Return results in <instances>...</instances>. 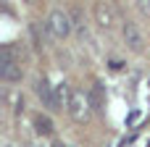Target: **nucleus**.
<instances>
[{
	"instance_id": "10",
	"label": "nucleus",
	"mask_w": 150,
	"mask_h": 147,
	"mask_svg": "<svg viewBox=\"0 0 150 147\" xmlns=\"http://www.w3.org/2000/svg\"><path fill=\"white\" fill-rule=\"evenodd\" d=\"M137 8H140V13L150 16V0H137Z\"/></svg>"
},
{
	"instance_id": "4",
	"label": "nucleus",
	"mask_w": 150,
	"mask_h": 147,
	"mask_svg": "<svg viewBox=\"0 0 150 147\" xmlns=\"http://www.w3.org/2000/svg\"><path fill=\"white\" fill-rule=\"evenodd\" d=\"M34 95L40 97V103H42L50 113L61 110V103H58V97H55V87H50V82H47L45 76L34 79Z\"/></svg>"
},
{
	"instance_id": "11",
	"label": "nucleus",
	"mask_w": 150,
	"mask_h": 147,
	"mask_svg": "<svg viewBox=\"0 0 150 147\" xmlns=\"http://www.w3.org/2000/svg\"><path fill=\"white\" fill-rule=\"evenodd\" d=\"M24 3H29V5H37V3H40V0H24Z\"/></svg>"
},
{
	"instance_id": "8",
	"label": "nucleus",
	"mask_w": 150,
	"mask_h": 147,
	"mask_svg": "<svg viewBox=\"0 0 150 147\" xmlns=\"http://www.w3.org/2000/svg\"><path fill=\"white\" fill-rule=\"evenodd\" d=\"M87 95H90L92 110H103V103H105V100H103V84H95V87H92Z\"/></svg>"
},
{
	"instance_id": "1",
	"label": "nucleus",
	"mask_w": 150,
	"mask_h": 147,
	"mask_svg": "<svg viewBox=\"0 0 150 147\" xmlns=\"http://www.w3.org/2000/svg\"><path fill=\"white\" fill-rule=\"evenodd\" d=\"M47 32H50V37H55V39H66L69 34H71V29H74V18L63 11V8H53L50 13H47Z\"/></svg>"
},
{
	"instance_id": "5",
	"label": "nucleus",
	"mask_w": 150,
	"mask_h": 147,
	"mask_svg": "<svg viewBox=\"0 0 150 147\" xmlns=\"http://www.w3.org/2000/svg\"><path fill=\"white\" fill-rule=\"evenodd\" d=\"M121 37H124V45L132 50V53H142L145 47V39H142V32L134 21H124L121 24Z\"/></svg>"
},
{
	"instance_id": "12",
	"label": "nucleus",
	"mask_w": 150,
	"mask_h": 147,
	"mask_svg": "<svg viewBox=\"0 0 150 147\" xmlns=\"http://www.w3.org/2000/svg\"><path fill=\"white\" fill-rule=\"evenodd\" d=\"M53 147H63V145H53Z\"/></svg>"
},
{
	"instance_id": "6",
	"label": "nucleus",
	"mask_w": 150,
	"mask_h": 147,
	"mask_svg": "<svg viewBox=\"0 0 150 147\" xmlns=\"http://www.w3.org/2000/svg\"><path fill=\"white\" fill-rule=\"evenodd\" d=\"M34 132H37L40 137H50V134H53V121H50L47 116L37 113V116H34Z\"/></svg>"
},
{
	"instance_id": "9",
	"label": "nucleus",
	"mask_w": 150,
	"mask_h": 147,
	"mask_svg": "<svg viewBox=\"0 0 150 147\" xmlns=\"http://www.w3.org/2000/svg\"><path fill=\"white\" fill-rule=\"evenodd\" d=\"M5 100L13 105V110H16V113H21V110H24V100H21L16 92H8V95H5Z\"/></svg>"
},
{
	"instance_id": "7",
	"label": "nucleus",
	"mask_w": 150,
	"mask_h": 147,
	"mask_svg": "<svg viewBox=\"0 0 150 147\" xmlns=\"http://www.w3.org/2000/svg\"><path fill=\"white\" fill-rule=\"evenodd\" d=\"M71 87L66 84V82H61V84H55V97H58V103H61V108H66L69 105V100H71Z\"/></svg>"
},
{
	"instance_id": "3",
	"label": "nucleus",
	"mask_w": 150,
	"mask_h": 147,
	"mask_svg": "<svg viewBox=\"0 0 150 147\" xmlns=\"http://www.w3.org/2000/svg\"><path fill=\"white\" fill-rule=\"evenodd\" d=\"M92 18L103 32H111L119 24V13H116L113 3H108V0H95L92 3Z\"/></svg>"
},
{
	"instance_id": "2",
	"label": "nucleus",
	"mask_w": 150,
	"mask_h": 147,
	"mask_svg": "<svg viewBox=\"0 0 150 147\" xmlns=\"http://www.w3.org/2000/svg\"><path fill=\"white\" fill-rule=\"evenodd\" d=\"M69 116L76 121V124H87L92 118V103H90V95H84L82 89H74L71 92V100L66 105Z\"/></svg>"
}]
</instances>
